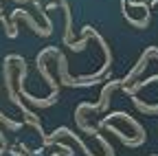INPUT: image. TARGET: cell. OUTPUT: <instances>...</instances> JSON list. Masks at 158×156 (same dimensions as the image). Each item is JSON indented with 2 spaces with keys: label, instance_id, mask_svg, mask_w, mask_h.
<instances>
[{
  "label": "cell",
  "instance_id": "obj_2",
  "mask_svg": "<svg viewBox=\"0 0 158 156\" xmlns=\"http://www.w3.org/2000/svg\"><path fill=\"white\" fill-rule=\"evenodd\" d=\"M18 20H24V22H27V24H29V27H31V29L37 33V35H42V37H48V35H46V31H44L42 27H40V24L33 20V18H31V13H29L27 9H15V11L11 13V20H9V22L18 24Z\"/></svg>",
  "mask_w": 158,
  "mask_h": 156
},
{
  "label": "cell",
  "instance_id": "obj_1",
  "mask_svg": "<svg viewBox=\"0 0 158 156\" xmlns=\"http://www.w3.org/2000/svg\"><path fill=\"white\" fill-rule=\"evenodd\" d=\"M121 86H123V84H121V79H110V82H106V86H103L101 95H99V101H97V112H106V110H108L112 92H114V90H118Z\"/></svg>",
  "mask_w": 158,
  "mask_h": 156
},
{
  "label": "cell",
  "instance_id": "obj_3",
  "mask_svg": "<svg viewBox=\"0 0 158 156\" xmlns=\"http://www.w3.org/2000/svg\"><path fill=\"white\" fill-rule=\"evenodd\" d=\"M88 40H90V27H84V37L79 42H70L68 46L73 48V51H84V46L88 44Z\"/></svg>",
  "mask_w": 158,
  "mask_h": 156
},
{
  "label": "cell",
  "instance_id": "obj_4",
  "mask_svg": "<svg viewBox=\"0 0 158 156\" xmlns=\"http://www.w3.org/2000/svg\"><path fill=\"white\" fill-rule=\"evenodd\" d=\"M0 15H2V5H0Z\"/></svg>",
  "mask_w": 158,
  "mask_h": 156
}]
</instances>
